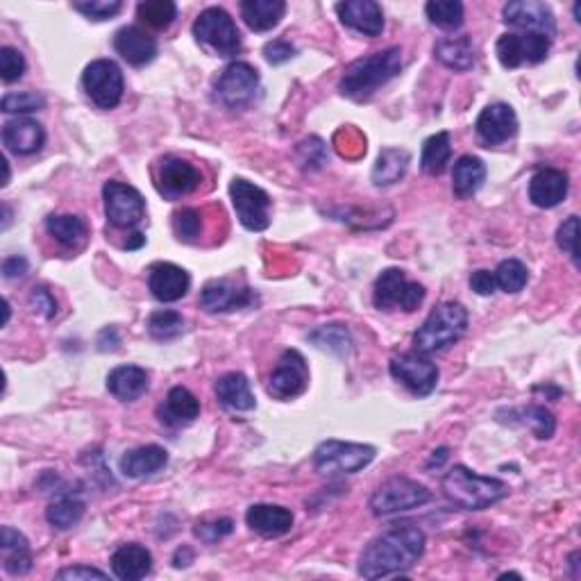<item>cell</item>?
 Instances as JSON below:
<instances>
[{
	"label": "cell",
	"instance_id": "681fc988",
	"mask_svg": "<svg viewBox=\"0 0 581 581\" xmlns=\"http://www.w3.org/2000/svg\"><path fill=\"white\" fill-rule=\"evenodd\" d=\"M25 73V57L21 55V50H16L12 46L0 48V78L5 84H14L23 78Z\"/></svg>",
	"mask_w": 581,
	"mask_h": 581
},
{
	"label": "cell",
	"instance_id": "5b68a950",
	"mask_svg": "<svg viewBox=\"0 0 581 581\" xmlns=\"http://www.w3.org/2000/svg\"><path fill=\"white\" fill-rule=\"evenodd\" d=\"M193 37L216 57H234L241 50V35L232 16L221 7H207L193 23Z\"/></svg>",
	"mask_w": 581,
	"mask_h": 581
},
{
	"label": "cell",
	"instance_id": "4dcf8cb0",
	"mask_svg": "<svg viewBox=\"0 0 581 581\" xmlns=\"http://www.w3.org/2000/svg\"><path fill=\"white\" fill-rule=\"evenodd\" d=\"M486 180V166L479 157L463 155L457 159V164L452 168V191L454 196L466 200L473 198L475 193L482 189Z\"/></svg>",
	"mask_w": 581,
	"mask_h": 581
},
{
	"label": "cell",
	"instance_id": "2e32d148",
	"mask_svg": "<svg viewBox=\"0 0 581 581\" xmlns=\"http://www.w3.org/2000/svg\"><path fill=\"white\" fill-rule=\"evenodd\" d=\"M202 182V175L187 159L168 155L159 162L157 171V191L166 200H180L196 191Z\"/></svg>",
	"mask_w": 581,
	"mask_h": 581
},
{
	"label": "cell",
	"instance_id": "b9f144b4",
	"mask_svg": "<svg viewBox=\"0 0 581 581\" xmlns=\"http://www.w3.org/2000/svg\"><path fill=\"white\" fill-rule=\"evenodd\" d=\"M184 332V318L173 309H159L148 318V334L155 341H171L178 339Z\"/></svg>",
	"mask_w": 581,
	"mask_h": 581
},
{
	"label": "cell",
	"instance_id": "f907efd6",
	"mask_svg": "<svg viewBox=\"0 0 581 581\" xmlns=\"http://www.w3.org/2000/svg\"><path fill=\"white\" fill-rule=\"evenodd\" d=\"M577 237H579V216H568V221H563L557 232V246L563 252H568L575 261H579Z\"/></svg>",
	"mask_w": 581,
	"mask_h": 581
},
{
	"label": "cell",
	"instance_id": "680465c9",
	"mask_svg": "<svg viewBox=\"0 0 581 581\" xmlns=\"http://www.w3.org/2000/svg\"><path fill=\"white\" fill-rule=\"evenodd\" d=\"M445 459H448V448L434 450V452H432V457H429V461H427V468H429V470H432L434 466H436V468H441Z\"/></svg>",
	"mask_w": 581,
	"mask_h": 581
},
{
	"label": "cell",
	"instance_id": "5bb4252c",
	"mask_svg": "<svg viewBox=\"0 0 581 581\" xmlns=\"http://www.w3.org/2000/svg\"><path fill=\"white\" fill-rule=\"evenodd\" d=\"M309 386V368L305 357L298 350H284L280 361L268 380L266 391L275 400H293L307 391Z\"/></svg>",
	"mask_w": 581,
	"mask_h": 581
},
{
	"label": "cell",
	"instance_id": "8fae6325",
	"mask_svg": "<svg viewBox=\"0 0 581 581\" xmlns=\"http://www.w3.org/2000/svg\"><path fill=\"white\" fill-rule=\"evenodd\" d=\"M552 39L534 32H507L495 44V53L504 69H520L525 64H541L550 53Z\"/></svg>",
	"mask_w": 581,
	"mask_h": 581
},
{
	"label": "cell",
	"instance_id": "11a10c76",
	"mask_svg": "<svg viewBox=\"0 0 581 581\" xmlns=\"http://www.w3.org/2000/svg\"><path fill=\"white\" fill-rule=\"evenodd\" d=\"M470 289H473L477 296H493L498 284H495V275L491 271H475L470 275Z\"/></svg>",
	"mask_w": 581,
	"mask_h": 581
},
{
	"label": "cell",
	"instance_id": "83f0119b",
	"mask_svg": "<svg viewBox=\"0 0 581 581\" xmlns=\"http://www.w3.org/2000/svg\"><path fill=\"white\" fill-rule=\"evenodd\" d=\"M0 552H3V568L7 575L23 577L32 570L30 543L21 532L12 527L0 529Z\"/></svg>",
	"mask_w": 581,
	"mask_h": 581
},
{
	"label": "cell",
	"instance_id": "30bf717a",
	"mask_svg": "<svg viewBox=\"0 0 581 581\" xmlns=\"http://www.w3.org/2000/svg\"><path fill=\"white\" fill-rule=\"evenodd\" d=\"M82 87L96 107L114 109L123 98V71L112 60H96L84 69Z\"/></svg>",
	"mask_w": 581,
	"mask_h": 581
},
{
	"label": "cell",
	"instance_id": "ac0fdd59",
	"mask_svg": "<svg viewBox=\"0 0 581 581\" xmlns=\"http://www.w3.org/2000/svg\"><path fill=\"white\" fill-rule=\"evenodd\" d=\"M502 16L507 25L543 35L547 39H552L554 32H557V19H554L550 5L538 3V0H511V3L504 5Z\"/></svg>",
	"mask_w": 581,
	"mask_h": 581
},
{
	"label": "cell",
	"instance_id": "d6986e66",
	"mask_svg": "<svg viewBox=\"0 0 581 581\" xmlns=\"http://www.w3.org/2000/svg\"><path fill=\"white\" fill-rule=\"evenodd\" d=\"M477 139L482 146H500L509 139L516 137L518 132V116L513 107L507 103H493L488 105L477 119Z\"/></svg>",
	"mask_w": 581,
	"mask_h": 581
},
{
	"label": "cell",
	"instance_id": "7dc6e473",
	"mask_svg": "<svg viewBox=\"0 0 581 581\" xmlns=\"http://www.w3.org/2000/svg\"><path fill=\"white\" fill-rule=\"evenodd\" d=\"M46 107V98L37 91H21V94H7L0 103L5 114H32Z\"/></svg>",
	"mask_w": 581,
	"mask_h": 581
},
{
	"label": "cell",
	"instance_id": "f546056e",
	"mask_svg": "<svg viewBox=\"0 0 581 581\" xmlns=\"http://www.w3.org/2000/svg\"><path fill=\"white\" fill-rule=\"evenodd\" d=\"M168 463V452L159 445H141L121 457V473L130 479H143L162 470Z\"/></svg>",
	"mask_w": 581,
	"mask_h": 581
},
{
	"label": "cell",
	"instance_id": "74e56055",
	"mask_svg": "<svg viewBox=\"0 0 581 581\" xmlns=\"http://www.w3.org/2000/svg\"><path fill=\"white\" fill-rule=\"evenodd\" d=\"M309 341L314 343L318 350L332 352V355L336 357H348L352 350V339H350L348 327L339 323L321 325L318 330L309 334Z\"/></svg>",
	"mask_w": 581,
	"mask_h": 581
},
{
	"label": "cell",
	"instance_id": "44dd1931",
	"mask_svg": "<svg viewBox=\"0 0 581 581\" xmlns=\"http://www.w3.org/2000/svg\"><path fill=\"white\" fill-rule=\"evenodd\" d=\"M191 277L184 268L159 261L148 273V289L159 302H178L187 296Z\"/></svg>",
	"mask_w": 581,
	"mask_h": 581
},
{
	"label": "cell",
	"instance_id": "9c48e42d",
	"mask_svg": "<svg viewBox=\"0 0 581 581\" xmlns=\"http://www.w3.org/2000/svg\"><path fill=\"white\" fill-rule=\"evenodd\" d=\"M234 212L241 225L250 232H264L271 225V196L243 178H234L230 184Z\"/></svg>",
	"mask_w": 581,
	"mask_h": 581
},
{
	"label": "cell",
	"instance_id": "1f68e13d",
	"mask_svg": "<svg viewBox=\"0 0 581 581\" xmlns=\"http://www.w3.org/2000/svg\"><path fill=\"white\" fill-rule=\"evenodd\" d=\"M216 398L223 407L232 411H252L257 407L255 395L250 391V382L243 373H227L216 382Z\"/></svg>",
	"mask_w": 581,
	"mask_h": 581
},
{
	"label": "cell",
	"instance_id": "816d5d0a",
	"mask_svg": "<svg viewBox=\"0 0 581 581\" xmlns=\"http://www.w3.org/2000/svg\"><path fill=\"white\" fill-rule=\"evenodd\" d=\"M232 527H234V522L230 518H223V520H214V522H198L193 532H196L200 541L212 545L216 541H221L223 536L232 534Z\"/></svg>",
	"mask_w": 581,
	"mask_h": 581
},
{
	"label": "cell",
	"instance_id": "52a82bcc",
	"mask_svg": "<svg viewBox=\"0 0 581 581\" xmlns=\"http://www.w3.org/2000/svg\"><path fill=\"white\" fill-rule=\"evenodd\" d=\"M429 500H432V491L427 486L407 477H393L373 493V498H370V511L377 518H389L395 516V513L420 509Z\"/></svg>",
	"mask_w": 581,
	"mask_h": 581
},
{
	"label": "cell",
	"instance_id": "db71d44e",
	"mask_svg": "<svg viewBox=\"0 0 581 581\" xmlns=\"http://www.w3.org/2000/svg\"><path fill=\"white\" fill-rule=\"evenodd\" d=\"M293 55H296V48H293L286 39H275V41H271V44H266V48H264L266 62L275 64V66L289 62Z\"/></svg>",
	"mask_w": 581,
	"mask_h": 581
},
{
	"label": "cell",
	"instance_id": "f5cc1de1",
	"mask_svg": "<svg viewBox=\"0 0 581 581\" xmlns=\"http://www.w3.org/2000/svg\"><path fill=\"white\" fill-rule=\"evenodd\" d=\"M28 302H30V309L39 316L53 318L57 314V302L53 296H50V291L44 289V286H37V289L30 293Z\"/></svg>",
	"mask_w": 581,
	"mask_h": 581
},
{
	"label": "cell",
	"instance_id": "cb8c5ba5",
	"mask_svg": "<svg viewBox=\"0 0 581 581\" xmlns=\"http://www.w3.org/2000/svg\"><path fill=\"white\" fill-rule=\"evenodd\" d=\"M114 50L130 66H146L157 57V41L137 25H125L114 35Z\"/></svg>",
	"mask_w": 581,
	"mask_h": 581
},
{
	"label": "cell",
	"instance_id": "6f0895ef",
	"mask_svg": "<svg viewBox=\"0 0 581 581\" xmlns=\"http://www.w3.org/2000/svg\"><path fill=\"white\" fill-rule=\"evenodd\" d=\"M28 273V259L21 257V255H14V257H7L3 261V277L5 280H16V277H23Z\"/></svg>",
	"mask_w": 581,
	"mask_h": 581
},
{
	"label": "cell",
	"instance_id": "ba28073f",
	"mask_svg": "<svg viewBox=\"0 0 581 581\" xmlns=\"http://www.w3.org/2000/svg\"><path fill=\"white\" fill-rule=\"evenodd\" d=\"M425 300V286L409 282L400 268H386L377 277L373 291V305L382 311L400 307L404 311H416Z\"/></svg>",
	"mask_w": 581,
	"mask_h": 581
},
{
	"label": "cell",
	"instance_id": "484cf974",
	"mask_svg": "<svg viewBox=\"0 0 581 581\" xmlns=\"http://www.w3.org/2000/svg\"><path fill=\"white\" fill-rule=\"evenodd\" d=\"M157 414L166 427H187L200 416V402L184 386H173Z\"/></svg>",
	"mask_w": 581,
	"mask_h": 581
},
{
	"label": "cell",
	"instance_id": "3957f363",
	"mask_svg": "<svg viewBox=\"0 0 581 581\" xmlns=\"http://www.w3.org/2000/svg\"><path fill=\"white\" fill-rule=\"evenodd\" d=\"M441 491L454 507L482 511L507 498L509 486L502 479L477 475L466 466H454L443 475Z\"/></svg>",
	"mask_w": 581,
	"mask_h": 581
},
{
	"label": "cell",
	"instance_id": "d6a6232c",
	"mask_svg": "<svg viewBox=\"0 0 581 581\" xmlns=\"http://www.w3.org/2000/svg\"><path fill=\"white\" fill-rule=\"evenodd\" d=\"M286 12L284 0H243L241 16L250 30L268 32L280 25Z\"/></svg>",
	"mask_w": 581,
	"mask_h": 581
},
{
	"label": "cell",
	"instance_id": "9f6ffc18",
	"mask_svg": "<svg viewBox=\"0 0 581 581\" xmlns=\"http://www.w3.org/2000/svg\"><path fill=\"white\" fill-rule=\"evenodd\" d=\"M57 579H71V581H80V579H107L103 570L91 568V566H73V568H64L57 572Z\"/></svg>",
	"mask_w": 581,
	"mask_h": 581
},
{
	"label": "cell",
	"instance_id": "603a6c76",
	"mask_svg": "<svg viewBox=\"0 0 581 581\" xmlns=\"http://www.w3.org/2000/svg\"><path fill=\"white\" fill-rule=\"evenodd\" d=\"M3 143L14 155H35L44 148L46 130L44 125L32 119H12L3 125Z\"/></svg>",
	"mask_w": 581,
	"mask_h": 581
},
{
	"label": "cell",
	"instance_id": "836d02e7",
	"mask_svg": "<svg viewBox=\"0 0 581 581\" xmlns=\"http://www.w3.org/2000/svg\"><path fill=\"white\" fill-rule=\"evenodd\" d=\"M434 57L445 69L450 71H468L475 66V46L470 37H448L436 41Z\"/></svg>",
	"mask_w": 581,
	"mask_h": 581
},
{
	"label": "cell",
	"instance_id": "94428289",
	"mask_svg": "<svg viewBox=\"0 0 581 581\" xmlns=\"http://www.w3.org/2000/svg\"><path fill=\"white\" fill-rule=\"evenodd\" d=\"M3 212H5V221H3V230H5V227L10 225V216H12V214H10V207H7V205L3 207Z\"/></svg>",
	"mask_w": 581,
	"mask_h": 581
},
{
	"label": "cell",
	"instance_id": "d590c367",
	"mask_svg": "<svg viewBox=\"0 0 581 581\" xmlns=\"http://www.w3.org/2000/svg\"><path fill=\"white\" fill-rule=\"evenodd\" d=\"M411 162V155L402 148H386L377 157V164L373 168V182L375 187H391V184L400 182L407 173Z\"/></svg>",
	"mask_w": 581,
	"mask_h": 581
},
{
	"label": "cell",
	"instance_id": "9a60e30c",
	"mask_svg": "<svg viewBox=\"0 0 581 581\" xmlns=\"http://www.w3.org/2000/svg\"><path fill=\"white\" fill-rule=\"evenodd\" d=\"M391 375L418 398H425L439 384V368L420 352H407L391 359Z\"/></svg>",
	"mask_w": 581,
	"mask_h": 581
},
{
	"label": "cell",
	"instance_id": "7c38bea8",
	"mask_svg": "<svg viewBox=\"0 0 581 581\" xmlns=\"http://www.w3.org/2000/svg\"><path fill=\"white\" fill-rule=\"evenodd\" d=\"M259 91V73L248 62H232L216 82L218 103L230 109H243L255 100Z\"/></svg>",
	"mask_w": 581,
	"mask_h": 581
},
{
	"label": "cell",
	"instance_id": "91938a15",
	"mask_svg": "<svg viewBox=\"0 0 581 581\" xmlns=\"http://www.w3.org/2000/svg\"><path fill=\"white\" fill-rule=\"evenodd\" d=\"M143 243H146V237H143L141 232H134V234H130V239L125 241V248L128 250H137V248H141Z\"/></svg>",
	"mask_w": 581,
	"mask_h": 581
},
{
	"label": "cell",
	"instance_id": "4fadbf2b",
	"mask_svg": "<svg viewBox=\"0 0 581 581\" xmlns=\"http://www.w3.org/2000/svg\"><path fill=\"white\" fill-rule=\"evenodd\" d=\"M103 200L107 221L114 227H134L146 216V200L137 189L125 182H105Z\"/></svg>",
	"mask_w": 581,
	"mask_h": 581
},
{
	"label": "cell",
	"instance_id": "d4e9b609",
	"mask_svg": "<svg viewBox=\"0 0 581 581\" xmlns=\"http://www.w3.org/2000/svg\"><path fill=\"white\" fill-rule=\"evenodd\" d=\"M252 532L264 538H280L293 529V513L280 504H252L246 513Z\"/></svg>",
	"mask_w": 581,
	"mask_h": 581
},
{
	"label": "cell",
	"instance_id": "8d00e7d4",
	"mask_svg": "<svg viewBox=\"0 0 581 581\" xmlns=\"http://www.w3.org/2000/svg\"><path fill=\"white\" fill-rule=\"evenodd\" d=\"M452 157V143H450V134L448 132H439L432 134L425 143H423V155H420V168H423L425 175H443L445 168L450 164Z\"/></svg>",
	"mask_w": 581,
	"mask_h": 581
},
{
	"label": "cell",
	"instance_id": "6da1fadb",
	"mask_svg": "<svg viewBox=\"0 0 581 581\" xmlns=\"http://www.w3.org/2000/svg\"><path fill=\"white\" fill-rule=\"evenodd\" d=\"M425 543L423 529L414 525L393 527L373 538L361 552L359 575L364 579H382L407 572L423 557Z\"/></svg>",
	"mask_w": 581,
	"mask_h": 581
},
{
	"label": "cell",
	"instance_id": "ffe728a7",
	"mask_svg": "<svg viewBox=\"0 0 581 581\" xmlns=\"http://www.w3.org/2000/svg\"><path fill=\"white\" fill-rule=\"evenodd\" d=\"M336 14L345 28L364 37L373 39L384 32V12L382 5L375 0H345V3L336 5Z\"/></svg>",
	"mask_w": 581,
	"mask_h": 581
},
{
	"label": "cell",
	"instance_id": "7402d4cb",
	"mask_svg": "<svg viewBox=\"0 0 581 581\" xmlns=\"http://www.w3.org/2000/svg\"><path fill=\"white\" fill-rule=\"evenodd\" d=\"M568 173L559 168H541L529 180V200L541 209H552L561 205L568 196Z\"/></svg>",
	"mask_w": 581,
	"mask_h": 581
},
{
	"label": "cell",
	"instance_id": "e0dca14e",
	"mask_svg": "<svg viewBox=\"0 0 581 581\" xmlns=\"http://www.w3.org/2000/svg\"><path fill=\"white\" fill-rule=\"evenodd\" d=\"M255 302V291L234 280H212L200 291V307L209 314H227V311L252 307Z\"/></svg>",
	"mask_w": 581,
	"mask_h": 581
},
{
	"label": "cell",
	"instance_id": "bcb514c9",
	"mask_svg": "<svg viewBox=\"0 0 581 581\" xmlns=\"http://www.w3.org/2000/svg\"><path fill=\"white\" fill-rule=\"evenodd\" d=\"M522 420H525V425L532 429L536 434V439H552L554 429H557V420H554L552 411H547L545 407H538V404H532V407L522 409L520 411Z\"/></svg>",
	"mask_w": 581,
	"mask_h": 581
},
{
	"label": "cell",
	"instance_id": "7bdbcfd3",
	"mask_svg": "<svg viewBox=\"0 0 581 581\" xmlns=\"http://www.w3.org/2000/svg\"><path fill=\"white\" fill-rule=\"evenodd\" d=\"M493 275L495 284H498L504 293H520L529 280L527 266L518 259H504Z\"/></svg>",
	"mask_w": 581,
	"mask_h": 581
},
{
	"label": "cell",
	"instance_id": "60d3db41",
	"mask_svg": "<svg viewBox=\"0 0 581 581\" xmlns=\"http://www.w3.org/2000/svg\"><path fill=\"white\" fill-rule=\"evenodd\" d=\"M82 516H84V502L78 498H62L50 504V507L46 509V520L55 529H62V532L78 525Z\"/></svg>",
	"mask_w": 581,
	"mask_h": 581
},
{
	"label": "cell",
	"instance_id": "f1b7e54d",
	"mask_svg": "<svg viewBox=\"0 0 581 581\" xmlns=\"http://www.w3.org/2000/svg\"><path fill=\"white\" fill-rule=\"evenodd\" d=\"M150 389V377L139 366H119L107 375V391L121 402H134Z\"/></svg>",
	"mask_w": 581,
	"mask_h": 581
},
{
	"label": "cell",
	"instance_id": "ab89813d",
	"mask_svg": "<svg viewBox=\"0 0 581 581\" xmlns=\"http://www.w3.org/2000/svg\"><path fill=\"white\" fill-rule=\"evenodd\" d=\"M137 16L155 30H166L175 19H178V5L171 0H146L137 5Z\"/></svg>",
	"mask_w": 581,
	"mask_h": 581
},
{
	"label": "cell",
	"instance_id": "8992f818",
	"mask_svg": "<svg viewBox=\"0 0 581 581\" xmlns=\"http://www.w3.org/2000/svg\"><path fill=\"white\" fill-rule=\"evenodd\" d=\"M375 459L373 445L348 443V441H325L314 452V466L321 475H355L368 468Z\"/></svg>",
	"mask_w": 581,
	"mask_h": 581
},
{
	"label": "cell",
	"instance_id": "f6af8a7d",
	"mask_svg": "<svg viewBox=\"0 0 581 581\" xmlns=\"http://www.w3.org/2000/svg\"><path fill=\"white\" fill-rule=\"evenodd\" d=\"M173 230L175 237L184 243H196L202 232V214L193 207H184L173 216Z\"/></svg>",
	"mask_w": 581,
	"mask_h": 581
},
{
	"label": "cell",
	"instance_id": "f35d334b",
	"mask_svg": "<svg viewBox=\"0 0 581 581\" xmlns=\"http://www.w3.org/2000/svg\"><path fill=\"white\" fill-rule=\"evenodd\" d=\"M425 14L441 30L454 32L463 25V5L459 0H429L425 5Z\"/></svg>",
	"mask_w": 581,
	"mask_h": 581
},
{
	"label": "cell",
	"instance_id": "7a4b0ae2",
	"mask_svg": "<svg viewBox=\"0 0 581 581\" xmlns=\"http://www.w3.org/2000/svg\"><path fill=\"white\" fill-rule=\"evenodd\" d=\"M402 71V50L391 46L380 53H373L361 60L352 62L343 71L339 82V91L355 103H366L380 91L384 84H389L393 78H398Z\"/></svg>",
	"mask_w": 581,
	"mask_h": 581
},
{
	"label": "cell",
	"instance_id": "c3c4849f",
	"mask_svg": "<svg viewBox=\"0 0 581 581\" xmlns=\"http://www.w3.org/2000/svg\"><path fill=\"white\" fill-rule=\"evenodd\" d=\"M73 10L87 16L91 21H107L123 10L121 0H78Z\"/></svg>",
	"mask_w": 581,
	"mask_h": 581
},
{
	"label": "cell",
	"instance_id": "277c9868",
	"mask_svg": "<svg viewBox=\"0 0 581 581\" xmlns=\"http://www.w3.org/2000/svg\"><path fill=\"white\" fill-rule=\"evenodd\" d=\"M468 327V311L461 302H443L414 334V348L420 355H434L457 343Z\"/></svg>",
	"mask_w": 581,
	"mask_h": 581
},
{
	"label": "cell",
	"instance_id": "ee69618b",
	"mask_svg": "<svg viewBox=\"0 0 581 581\" xmlns=\"http://www.w3.org/2000/svg\"><path fill=\"white\" fill-rule=\"evenodd\" d=\"M296 159L302 171H307V173L321 171V168L327 164V148L323 139L309 137L305 141H300L296 150Z\"/></svg>",
	"mask_w": 581,
	"mask_h": 581
},
{
	"label": "cell",
	"instance_id": "4316f807",
	"mask_svg": "<svg viewBox=\"0 0 581 581\" xmlns=\"http://www.w3.org/2000/svg\"><path fill=\"white\" fill-rule=\"evenodd\" d=\"M112 572L123 581H139L153 570V554L139 543L121 545L112 554Z\"/></svg>",
	"mask_w": 581,
	"mask_h": 581
},
{
	"label": "cell",
	"instance_id": "e575fe53",
	"mask_svg": "<svg viewBox=\"0 0 581 581\" xmlns=\"http://www.w3.org/2000/svg\"><path fill=\"white\" fill-rule=\"evenodd\" d=\"M46 232L64 248H80L87 241V223L73 214H53L46 218Z\"/></svg>",
	"mask_w": 581,
	"mask_h": 581
}]
</instances>
